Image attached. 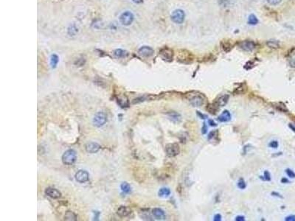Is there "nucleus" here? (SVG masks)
<instances>
[{"instance_id": "obj_45", "label": "nucleus", "mask_w": 295, "mask_h": 221, "mask_svg": "<svg viewBox=\"0 0 295 221\" xmlns=\"http://www.w3.org/2000/svg\"><path fill=\"white\" fill-rule=\"evenodd\" d=\"M197 112H198V114H199V116H200L201 117H202V119H205V117H206V116H205V115H203V114H202V113H199V111H197Z\"/></svg>"}, {"instance_id": "obj_12", "label": "nucleus", "mask_w": 295, "mask_h": 221, "mask_svg": "<svg viewBox=\"0 0 295 221\" xmlns=\"http://www.w3.org/2000/svg\"><path fill=\"white\" fill-rule=\"evenodd\" d=\"M138 53L139 55L143 56V57H148L154 55V50L151 47L143 46L139 49Z\"/></svg>"}, {"instance_id": "obj_11", "label": "nucleus", "mask_w": 295, "mask_h": 221, "mask_svg": "<svg viewBox=\"0 0 295 221\" xmlns=\"http://www.w3.org/2000/svg\"><path fill=\"white\" fill-rule=\"evenodd\" d=\"M229 99V96L228 95H223L219 96L216 100H214V103L217 105L219 108L220 107H224L227 105Z\"/></svg>"}, {"instance_id": "obj_8", "label": "nucleus", "mask_w": 295, "mask_h": 221, "mask_svg": "<svg viewBox=\"0 0 295 221\" xmlns=\"http://www.w3.org/2000/svg\"><path fill=\"white\" fill-rule=\"evenodd\" d=\"M160 55L162 60L170 62L173 60V51L169 47H164L160 50Z\"/></svg>"}, {"instance_id": "obj_43", "label": "nucleus", "mask_w": 295, "mask_h": 221, "mask_svg": "<svg viewBox=\"0 0 295 221\" xmlns=\"http://www.w3.org/2000/svg\"><path fill=\"white\" fill-rule=\"evenodd\" d=\"M288 126H289V128H291V129L292 130V131H294V132H295V126H294V125H293L292 124H289V125H288Z\"/></svg>"}, {"instance_id": "obj_13", "label": "nucleus", "mask_w": 295, "mask_h": 221, "mask_svg": "<svg viewBox=\"0 0 295 221\" xmlns=\"http://www.w3.org/2000/svg\"><path fill=\"white\" fill-rule=\"evenodd\" d=\"M45 194L47 196L50 197L51 198H53V199H57V198H59L61 196L60 192L57 190V189L52 188V187H48V188H47L45 190Z\"/></svg>"}, {"instance_id": "obj_37", "label": "nucleus", "mask_w": 295, "mask_h": 221, "mask_svg": "<svg viewBox=\"0 0 295 221\" xmlns=\"http://www.w3.org/2000/svg\"><path fill=\"white\" fill-rule=\"evenodd\" d=\"M264 177H265V179L266 181H270L271 180L270 173H269L268 171H265V172H264Z\"/></svg>"}, {"instance_id": "obj_46", "label": "nucleus", "mask_w": 295, "mask_h": 221, "mask_svg": "<svg viewBox=\"0 0 295 221\" xmlns=\"http://www.w3.org/2000/svg\"><path fill=\"white\" fill-rule=\"evenodd\" d=\"M134 2H135V3H137V4H139V3H141V2H143V0H132Z\"/></svg>"}, {"instance_id": "obj_42", "label": "nucleus", "mask_w": 295, "mask_h": 221, "mask_svg": "<svg viewBox=\"0 0 295 221\" xmlns=\"http://www.w3.org/2000/svg\"><path fill=\"white\" fill-rule=\"evenodd\" d=\"M235 220L243 221V220H245V218H244V217H243V216H237V217L235 218Z\"/></svg>"}, {"instance_id": "obj_27", "label": "nucleus", "mask_w": 295, "mask_h": 221, "mask_svg": "<svg viewBox=\"0 0 295 221\" xmlns=\"http://www.w3.org/2000/svg\"><path fill=\"white\" fill-rule=\"evenodd\" d=\"M121 190L124 193H130L131 192V187L130 186L129 184H128L127 182H123L120 186Z\"/></svg>"}, {"instance_id": "obj_10", "label": "nucleus", "mask_w": 295, "mask_h": 221, "mask_svg": "<svg viewBox=\"0 0 295 221\" xmlns=\"http://www.w3.org/2000/svg\"><path fill=\"white\" fill-rule=\"evenodd\" d=\"M89 179V174L88 172H87L86 170H83V169H81V170L78 171L75 174V180H76L79 183H85L87 181H88Z\"/></svg>"}, {"instance_id": "obj_1", "label": "nucleus", "mask_w": 295, "mask_h": 221, "mask_svg": "<svg viewBox=\"0 0 295 221\" xmlns=\"http://www.w3.org/2000/svg\"><path fill=\"white\" fill-rule=\"evenodd\" d=\"M185 97L190 101L193 107H201L205 104V95L198 92H190L185 94Z\"/></svg>"}, {"instance_id": "obj_31", "label": "nucleus", "mask_w": 295, "mask_h": 221, "mask_svg": "<svg viewBox=\"0 0 295 221\" xmlns=\"http://www.w3.org/2000/svg\"><path fill=\"white\" fill-rule=\"evenodd\" d=\"M78 28H76L75 25H72L69 26V28H68V34L71 36H74L77 33H78Z\"/></svg>"}, {"instance_id": "obj_5", "label": "nucleus", "mask_w": 295, "mask_h": 221, "mask_svg": "<svg viewBox=\"0 0 295 221\" xmlns=\"http://www.w3.org/2000/svg\"><path fill=\"white\" fill-rule=\"evenodd\" d=\"M165 152L168 156L175 157L178 155L180 152L179 145L177 143H170L166 145Z\"/></svg>"}, {"instance_id": "obj_24", "label": "nucleus", "mask_w": 295, "mask_h": 221, "mask_svg": "<svg viewBox=\"0 0 295 221\" xmlns=\"http://www.w3.org/2000/svg\"><path fill=\"white\" fill-rule=\"evenodd\" d=\"M58 61H59V57L58 55H55V54H53V55H51L50 65L51 67H52V69H55V68L56 67L57 65H58Z\"/></svg>"}, {"instance_id": "obj_33", "label": "nucleus", "mask_w": 295, "mask_h": 221, "mask_svg": "<svg viewBox=\"0 0 295 221\" xmlns=\"http://www.w3.org/2000/svg\"><path fill=\"white\" fill-rule=\"evenodd\" d=\"M246 183H245L244 180H243V178H240V179H239L238 182H237V187H238L239 189H240V190H243V189L246 188Z\"/></svg>"}, {"instance_id": "obj_16", "label": "nucleus", "mask_w": 295, "mask_h": 221, "mask_svg": "<svg viewBox=\"0 0 295 221\" xmlns=\"http://www.w3.org/2000/svg\"><path fill=\"white\" fill-rule=\"evenodd\" d=\"M131 209L128 208V207L127 206H119L117 211L118 215H119V217H127V216H128L130 214H131Z\"/></svg>"}, {"instance_id": "obj_4", "label": "nucleus", "mask_w": 295, "mask_h": 221, "mask_svg": "<svg viewBox=\"0 0 295 221\" xmlns=\"http://www.w3.org/2000/svg\"><path fill=\"white\" fill-rule=\"evenodd\" d=\"M134 16L131 12L125 11L119 16V22L124 26H129L134 22Z\"/></svg>"}, {"instance_id": "obj_44", "label": "nucleus", "mask_w": 295, "mask_h": 221, "mask_svg": "<svg viewBox=\"0 0 295 221\" xmlns=\"http://www.w3.org/2000/svg\"><path fill=\"white\" fill-rule=\"evenodd\" d=\"M281 182L284 183V184H285V183H288V181L286 179V178H282V180H281Z\"/></svg>"}, {"instance_id": "obj_26", "label": "nucleus", "mask_w": 295, "mask_h": 221, "mask_svg": "<svg viewBox=\"0 0 295 221\" xmlns=\"http://www.w3.org/2000/svg\"><path fill=\"white\" fill-rule=\"evenodd\" d=\"M64 220H77V216L76 214H75L72 212H66V214L64 215Z\"/></svg>"}, {"instance_id": "obj_34", "label": "nucleus", "mask_w": 295, "mask_h": 221, "mask_svg": "<svg viewBox=\"0 0 295 221\" xmlns=\"http://www.w3.org/2000/svg\"><path fill=\"white\" fill-rule=\"evenodd\" d=\"M286 172L287 175H288V177H290V178H295V172L293 170H291V169H287L286 170Z\"/></svg>"}, {"instance_id": "obj_18", "label": "nucleus", "mask_w": 295, "mask_h": 221, "mask_svg": "<svg viewBox=\"0 0 295 221\" xmlns=\"http://www.w3.org/2000/svg\"><path fill=\"white\" fill-rule=\"evenodd\" d=\"M168 117L170 119V121H172L174 123H178V122H180L181 120V116L179 113H178L177 112H170V113H168Z\"/></svg>"}, {"instance_id": "obj_35", "label": "nucleus", "mask_w": 295, "mask_h": 221, "mask_svg": "<svg viewBox=\"0 0 295 221\" xmlns=\"http://www.w3.org/2000/svg\"><path fill=\"white\" fill-rule=\"evenodd\" d=\"M266 1L271 5H277V4H280L282 0H266Z\"/></svg>"}, {"instance_id": "obj_23", "label": "nucleus", "mask_w": 295, "mask_h": 221, "mask_svg": "<svg viewBox=\"0 0 295 221\" xmlns=\"http://www.w3.org/2000/svg\"><path fill=\"white\" fill-rule=\"evenodd\" d=\"M219 108V107H218L214 103L208 104L207 106V110L209 112V113H211V114H216Z\"/></svg>"}, {"instance_id": "obj_15", "label": "nucleus", "mask_w": 295, "mask_h": 221, "mask_svg": "<svg viewBox=\"0 0 295 221\" xmlns=\"http://www.w3.org/2000/svg\"><path fill=\"white\" fill-rule=\"evenodd\" d=\"M152 214L157 220H165L166 217L165 212L160 208L154 209L152 210Z\"/></svg>"}, {"instance_id": "obj_17", "label": "nucleus", "mask_w": 295, "mask_h": 221, "mask_svg": "<svg viewBox=\"0 0 295 221\" xmlns=\"http://www.w3.org/2000/svg\"><path fill=\"white\" fill-rule=\"evenodd\" d=\"M231 119V114L229 110H225L221 113V114L218 117V120L221 122H227Z\"/></svg>"}, {"instance_id": "obj_20", "label": "nucleus", "mask_w": 295, "mask_h": 221, "mask_svg": "<svg viewBox=\"0 0 295 221\" xmlns=\"http://www.w3.org/2000/svg\"><path fill=\"white\" fill-rule=\"evenodd\" d=\"M221 45L222 49L226 52H229L232 49V44L229 41H222L221 43Z\"/></svg>"}, {"instance_id": "obj_14", "label": "nucleus", "mask_w": 295, "mask_h": 221, "mask_svg": "<svg viewBox=\"0 0 295 221\" xmlns=\"http://www.w3.org/2000/svg\"><path fill=\"white\" fill-rule=\"evenodd\" d=\"M101 148V146L96 142H89L86 145V150L89 153H97Z\"/></svg>"}, {"instance_id": "obj_6", "label": "nucleus", "mask_w": 295, "mask_h": 221, "mask_svg": "<svg viewBox=\"0 0 295 221\" xmlns=\"http://www.w3.org/2000/svg\"><path fill=\"white\" fill-rule=\"evenodd\" d=\"M185 18V13L181 9H177L172 13L171 19L174 23L181 24Z\"/></svg>"}, {"instance_id": "obj_19", "label": "nucleus", "mask_w": 295, "mask_h": 221, "mask_svg": "<svg viewBox=\"0 0 295 221\" xmlns=\"http://www.w3.org/2000/svg\"><path fill=\"white\" fill-rule=\"evenodd\" d=\"M246 91H247V86H246V83H242L239 87L235 89L234 94L235 95H243V94L246 93Z\"/></svg>"}, {"instance_id": "obj_30", "label": "nucleus", "mask_w": 295, "mask_h": 221, "mask_svg": "<svg viewBox=\"0 0 295 221\" xmlns=\"http://www.w3.org/2000/svg\"><path fill=\"white\" fill-rule=\"evenodd\" d=\"M288 63L291 67H295V50L291 52L288 56Z\"/></svg>"}, {"instance_id": "obj_2", "label": "nucleus", "mask_w": 295, "mask_h": 221, "mask_svg": "<svg viewBox=\"0 0 295 221\" xmlns=\"http://www.w3.org/2000/svg\"><path fill=\"white\" fill-rule=\"evenodd\" d=\"M77 159V154L74 150L69 149L65 151L62 156V161L66 165H72Z\"/></svg>"}, {"instance_id": "obj_22", "label": "nucleus", "mask_w": 295, "mask_h": 221, "mask_svg": "<svg viewBox=\"0 0 295 221\" xmlns=\"http://www.w3.org/2000/svg\"><path fill=\"white\" fill-rule=\"evenodd\" d=\"M114 55L117 58H123V57H125L128 55V52L122 49H117L114 50Z\"/></svg>"}, {"instance_id": "obj_29", "label": "nucleus", "mask_w": 295, "mask_h": 221, "mask_svg": "<svg viewBox=\"0 0 295 221\" xmlns=\"http://www.w3.org/2000/svg\"><path fill=\"white\" fill-rule=\"evenodd\" d=\"M258 23V19L254 14H251L248 18V24L250 25H256Z\"/></svg>"}, {"instance_id": "obj_7", "label": "nucleus", "mask_w": 295, "mask_h": 221, "mask_svg": "<svg viewBox=\"0 0 295 221\" xmlns=\"http://www.w3.org/2000/svg\"><path fill=\"white\" fill-rule=\"evenodd\" d=\"M182 52H180L179 56L178 55V60L183 63H190L193 62V55H192L191 52H190L187 50H181Z\"/></svg>"}, {"instance_id": "obj_40", "label": "nucleus", "mask_w": 295, "mask_h": 221, "mask_svg": "<svg viewBox=\"0 0 295 221\" xmlns=\"http://www.w3.org/2000/svg\"><path fill=\"white\" fill-rule=\"evenodd\" d=\"M213 220L215 221H220L221 220V214H216V215L214 216V219H213Z\"/></svg>"}, {"instance_id": "obj_9", "label": "nucleus", "mask_w": 295, "mask_h": 221, "mask_svg": "<svg viewBox=\"0 0 295 221\" xmlns=\"http://www.w3.org/2000/svg\"><path fill=\"white\" fill-rule=\"evenodd\" d=\"M237 46L246 52H252L255 49L256 45L252 41H242L237 43Z\"/></svg>"}, {"instance_id": "obj_32", "label": "nucleus", "mask_w": 295, "mask_h": 221, "mask_svg": "<svg viewBox=\"0 0 295 221\" xmlns=\"http://www.w3.org/2000/svg\"><path fill=\"white\" fill-rule=\"evenodd\" d=\"M218 134H219V131H211L210 134H208V137H207V139L210 141H213L216 137H218Z\"/></svg>"}, {"instance_id": "obj_41", "label": "nucleus", "mask_w": 295, "mask_h": 221, "mask_svg": "<svg viewBox=\"0 0 295 221\" xmlns=\"http://www.w3.org/2000/svg\"><path fill=\"white\" fill-rule=\"evenodd\" d=\"M208 123L210 124V126H216V125H217V124H216L214 121L212 120V119H209Z\"/></svg>"}, {"instance_id": "obj_28", "label": "nucleus", "mask_w": 295, "mask_h": 221, "mask_svg": "<svg viewBox=\"0 0 295 221\" xmlns=\"http://www.w3.org/2000/svg\"><path fill=\"white\" fill-rule=\"evenodd\" d=\"M117 103L121 105V107H127L128 105V99L125 96H122L121 97L118 98Z\"/></svg>"}, {"instance_id": "obj_3", "label": "nucleus", "mask_w": 295, "mask_h": 221, "mask_svg": "<svg viewBox=\"0 0 295 221\" xmlns=\"http://www.w3.org/2000/svg\"><path fill=\"white\" fill-rule=\"evenodd\" d=\"M92 122H93L94 125H95L96 127H98V128L103 126L107 122V115L103 111L98 112L94 116Z\"/></svg>"}, {"instance_id": "obj_38", "label": "nucleus", "mask_w": 295, "mask_h": 221, "mask_svg": "<svg viewBox=\"0 0 295 221\" xmlns=\"http://www.w3.org/2000/svg\"><path fill=\"white\" fill-rule=\"evenodd\" d=\"M285 220L287 221H295V215L288 216V217H286Z\"/></svg>"}, {"instance_id": "obj_39", "label": "nucleus", "mask_w": 295, "mask_h": 221, "mask_svg": "<svg viewBox=\"0 0 295 221\" xmlns=\"http://www.w3.org/2000/svg\"><path fill=\"white\" fill-rule=\"evenodd\" d=\"M207 125H206V124L205 123H203V127H202V133L203 134H205L207 133Z\"/></svg>"}, {"instance_id": "obj_36", "label": "nucleus", "mask_w": 295, "mask_h": 221, "mask_svg": "<svg viewBox=\"0 0 295 221\" xmlns=\"http://www.w3.org/2000/svg\"><path fill=\"white\" fill-rule=\"evenodd\" d=\"M278 141H272V142L269 143V146L271 147V148H277L278 147Z\"/></svg>"}, {"instance_id": "obj_25", "label": "nucleus", "mask_w": 295, "mask_h": 221, "mask_svg": "<svg viewBox=\"0 0 295 221\" xmlns=\"http://www.w3.org/2000/svg\"><path fill=\"white\" fill-rule=\"evenodd\" d=\"M266 45L271 49H278L280 47V44L276 40H269L266 41Z\"/></svg>"}, {"instance_id": "obj_21", "label": "nucleus", "mask_w": 295, "mask_h": 221, "mask_svg": "<svg viewBox=\"0 0 295 221\" xmlns=\"http://www.w3.org/2000/svg\"><path fill=\"white\" fill-rule=\"evenodd\" d=\"M158 194L159 196L161 197V198H168V196H170V189L167 188V187H163V188H161L159 190Z\"/></svg>"}]
</instances>
